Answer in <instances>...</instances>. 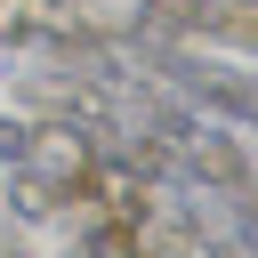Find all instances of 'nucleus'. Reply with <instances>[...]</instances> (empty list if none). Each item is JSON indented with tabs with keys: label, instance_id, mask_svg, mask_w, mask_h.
Wrapping results in <instances>:
<instances>
[{
	"label": "nucleus",
	"instance_id": "obj_5",
	"mask_svg": "<svg viewBox=\"0 0 258 258\" xmlns=\"http://www.w3.org/2000/svg\"><path fill=\"white\" fill-rule=\"evenodd\" d=\"M226 202H234V218H242V242H258V169H250V177H242Z\"/></svg>",
	"mask_w": 258,
	"mask_h": 258
},
{
	"label": "nucleus",
	"instance_id": "obj_2",
	"mask_svg": "<svg viewBox=\"0 0 258 258\" xmlns=\"http://www.w3.org/2000/svg\"><path fill=\"white\" fill-rule=\"evenodd\" d=\"M194 40L210 48H234V56H258V0H202V24Z\"/></svg>",
	"mask_w": 258,
	"mask_h": 258
},
{
	"label": "nucleus",
	"instance_id": "obj_4",
	"mask_svg": "<svg viewBox=\"0 0 258 258\" xmlns=\"http://www.w3.org/2000/svg\"><path fill=\"white\" fill-rule=\"evenodd\" d=\"M137 24H153V32H177V40H194V24H202V0H137Z\"/></svg>",
	"mask_w": 258,
	"mask_h": 258
},
{
	"label": "nucleus",
	"instance_id": "obj_6",
	"mask_svg": "<svg viewBox=\"0 0 258 258\" xmlns=\"http://www.w3.org/2000/svg\"><path fill=\"white\" fill-rule=\"evenodd\" d=\"M24 153H32V129H24V121H8V113H0V161H24Z\"/></svg>",
	"mask_w": 258,
	"mask_h": 258
},
{
	"label": "nucleus",
	"instance_id": "obj_7",
	"mask_svg": "<svg viewBox=\"0 0 258 258\" xmlns=\"http://www.w3.org/2000/svg\"><path fill=\"white\" fill-rule=\"evenodd\" d=\"M64 258H73V250H64Z\"/></svg>",
	"mask_w": 258,
	"mask_h": 258
},
{
	"label": "nucleus",
	"instance_id": "obj_3",
	"mask_svg": "<svg viewBox=\"0 0 258 258\" xmlns=\"http://www.w3.org/2000/svg\"><path fill=\"white\" fill-rule=\"evenodd\" d=\"M73 258H145V226L113 218V210H89L81 234H73Z\"/></svg>",
	"mask_w": 258,
	"mask_h": 258
},
{
	"label": "nucleus",
	"instance_id": "obj_1",
	"mask_svg": "<svg viewBox=\"0 0 258 258\" xmlns=\"http://www.w3.org/2000/svg\"><path fill=\"white\" fill-rule=\"evenodd\" d=\"M250 169H258V153H250L242 129H210V121H194V129L177 137V185H202V194L226 202Z\"/></svg>",
	"mask_w": 258,
	"mask_h": 258
}]
</instances>
